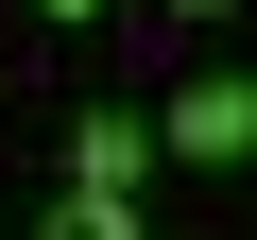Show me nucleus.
Returning a JSON list of instances; mask_svg holds the SVG:
<instances>
[{"instance_id": "2", "label": "nucleus", "mask_w": 257, "mask_h": 240, "mask_svg": "<svg viewBox=\"0 0 257 240\" xmlns=\"http://www.w3.org/2000/svg\"><path fill=\"white\" fill-rule=\"evenodd\" d=\"M155 155H172V120H138V103H69V172H86V189H155Z\"/></svg>"}, {"instance_id": "1", "label": "nucleus", "mask_w": 257, "mask_h": 240, "mask_svg": "<svg viewBox=\"0 0 257 240\" xmlns=\"http://www.w3.org/2000/svg\"><path fill=\"white\" fill-rule=\"evenodd\" d=\"M172 172H257V86L240 69H189L172 86Z\"/></svg>"}, {"instance_id": "3", "label": "nucleus", "mask_w": 257, "mask_h": 240, "mask_svg": "<svg viewBox=\"0 0 257 240\" xmlns=\"http://www.w3.org/2000/svg\"><path fill=\"white\" fill-rule=\"evenodd\" d=\"M35 240H138V189H86L69 172V206H35Z\"/></svg>"}, {"instance_id": "4", "label": "nucleus", "mask_w": 257, "mask_h": 240, "mask_svg": "<svg viewBox=\"0 0 257 240\" xmlns=\"http://www.w3.org/2000/svg\"><path fill=\"white\" fill-rule=\"evenodd\" d=\"M172 18H189V35H206V18H240V0H172Z\"/></svg>"}, {"instance_id": "5", "label": "nucleus", "mask_w": 257, "mask_h": 240, "mask_svg": "<svg viewBox=\"0 0 257 240\" xmlns=\"http://www.w3.org/2000/svg\"><path fill=\"white\" fill-rule=\"evenodd\" d=\"M35 18H69V35H86V18H103V0H35Z\"/></svg>"}]
</instances>
